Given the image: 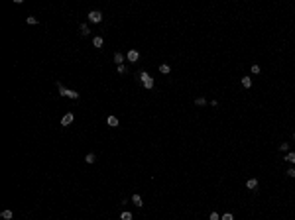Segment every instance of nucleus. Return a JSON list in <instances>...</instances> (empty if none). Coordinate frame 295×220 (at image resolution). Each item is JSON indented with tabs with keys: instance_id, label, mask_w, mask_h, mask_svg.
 Listing matches in <instances>:
<instances>
[{
	"instance_id": "nucleus-1",
	"label": "nucleus",
	"mask_w": 295,
	"mask_h": 220,
	"mask_svg": "<svg viewBox=\"0 0 295 220\" xmlns=\"http://www.w3.org/2000/svg\"><path fill=\"white\" fill-rule=\"evenodd\" d=\"M57 88H59V94H63V96H67V98H73V100L79 98V92H77V90H69V88H65L61 83H57Z\"/></svg>"
},
{
	"instance_id": "nucleus-2",
	"label": "nucleus",
	"mask_w": 295,
	"mask_h": 220,
	"mask_svg": "<svg viewBox=\"0 0 295 220\" xmlns=\"http://www.w3.org/2000/svg\"><path fill=\"white\" fill-rule=\"evenodd\" d=\"M140 81H142V85L146 88H153V79L150 77L146 71H142V73H140Z\"/></svg>"
},
{
	"instance_id": "nucleus-3",
	"label": "nucleus",
	"mask_w": 295,
	"mask_h": 220,
	"mask_svg": "<svg viewBox=\"0 0 295 220\" xmlns=\"http://www.w3.org/2000/svg\"><path fill=\"white\" fill-rule=\"evenodd\" d=\"M89 20H91V24H100L102 22V14L98 10H91L89 12Z\"/></svg>"
},
{
	"instance_id": "nucleus-4",
	"label": "nucleus",
	"mask_w": 295,
	"mask_h": 220,
	"mask_svg": "<svg viewBox=\"0 0 295 220\" xmlns=\"http://www.w3.org/2000/svg\"><path fill=\"white\" fill-rule=\"evenodd\" d=\"M73 120H75V116H73V112H67L65 116L61 118V126H71V124H73Z\"/></svg>"
},
{
	"instance_id": "nucleus-5",
	"label": "nucleus",
	"mask_w": 295,
	"mask_h": 220,
	"mask_svg": "<svg viewBox=\"0 0 295 220\" xmlns=\"http://www.w3.org/2000/svg\"><path fill=\"white\" fill-rule=\"evenodd\" d=\"M126 57H128V61H130V63H136V61L140 59V53H138L136 49H130V51L126 53Z\"/></svg>"
},
{
	"instance_id": "nucleus-6",
	"label": "nucleus",
	"mask_w": 295,
	"mask_h": 220,
	"mask_svg": "<svg viewBox=\"0 0 295 220\" xmlns=\"http://www.w3.org/2000/svg\"><path fill=\"white\" fill-rule=\"evenodd\" d=\"M132 202H134L138 208H142V206H144V200H142V197H140V195H132Z\"/></svg>"
},
{
	"instance_id": "nucleus-7",
	"label": "nucleus",
	"mask_w": 295,
	"mask_h": 220,
	"mask_svg": "<svg viewBox=\"0 0 295 220\" xmlns=\"http://www.w3.org/2000/svg\"><path fill=\"white\" fill-rule=\"evenodd\" d=\"M106 124H108L110 128H116V126H118V118H116V116H108V118H106Z\"/></svg>"
},
{
	"instance_id": "nucleus-8",
	"label": "nucleus",
	"mask_w": 295,
	"mask_h": 220,
	"mask_svg": "<svg viewBox=\"0 0 295 220\" xmlns=\"http://www.w3.org/2000/svg\"><path fill=\"white\" fill-rule=\"evenodd\" d=\"M256 187H258V179H248V181H246V189L254 191Z\"/></svg>"
},
{
	"instance_id": "nucleus-9",
	"label": "nucleus",
	"mask_w": 295,
	"mask_h": 220,
	"mask_svg": "<svg viewBox=\"0 0 295 220\" xmlns=\"http://www.w3.org/2000/svg\"><path fill=\"white\" fill-rule=\"evenodd\" d=\"M114 63H116V65H122V63H124V55H122L120 51L114 53Z\"/></svg>"
},
{
	"instance_id": "nucleus-10",
	"label": "nucleus",
	"mask_w": 295,
	"mask_h": 220,
	"mask_svg": "<svg viewBox=\"0 0 295 220\" xmlns=\"http://www.w3.org/2000/svg\"><path fill=\"white\" fill-rule=\"evenodd\" d=\"M102 43H104V41H102V37H100V35H97V37L93 39V45H95L97 49H100V47H102Z\"/></svg>"
},
{
	"instance_id": "nucleus-11",
	"label": "nucleus",
	"mask_w": 295,
	"mask_h": 220,
	"mask_svg": "<svg viewBox=\"0 0 295 220\" xmlns=\"http://www.w3.org/2000/svg\"><path fill=\"white\" fill-rule=\"evenodd\" d=\"M79 32H81V35H89V33H91V30H89V26H87V24H81Z\"/></svg>"
},
{
	"instance_id": "nucleus-12",
	"label": "nucleus",
	"mask_w": 295,
	"mask_h": 220,
	"mask_svg": "<svg viewBox=\"0 0 295 220\" xmlns=\"http://www.w3.org/2000/svg\"><path fill=\"white\" fill-rule=\"evenodd\" d=\"M169 71H171V67L167 65V63H161V65H159V73H164V75H167Z\"/></svg>"
},
{
	"instance_id": "nucleus-13",
	"label": "nucleus",
	"mask_w": 295,
	"mask_h": 220,
	"mask_svg": "<svg viewBox=\"0 0 295 220\" xmlns=\"http://www.w3.org/2000/svg\"><path fill=\"white\" fill-rule=\"evenodd\" d=\"M242 87H244V88H250L252 87V79L250 77H242Z\"/></svg>"
},
{
	"instance_id": "nucleus-14",
	"label": "nucleus",
	"mask_w": 295,
	"mask_h": 220,
	"mask_svg": "<svg viewBox=\"0 0 295 220\" xmlns=\"http://www.w3.org/2000/svg\"><path fill=\"white\" fill-rule=\"evenodd\" d=\"M85 161H87V163H95V161H97V155H95V153H87V155H85Z\"/></svg>"
},
{
	"instance_id": "nucleus-15",
	"label": "nucleus",
	"mask_w": 295,
	"mask_h": 220,
	"mask_svg": "<svg viewBox=\"0 0 295 220\" xmlns=\"http://www.w3.org/2000/svg\"><path fill=\"white\" fill-rule=\"evenodd\" d=\"M0 216H2L4 220H12V216H14V214H12V210H2V214H0Z\"/></svg>"
},
{
	"instance_id": "nucleus-16",
	"label": "nucleus",
	"mask_w": 295,
	"mask_h": 220,
	"mask_svg": "<svg viewBox=\"0 0 295 220\" xmlns=\"http://www.w3.org/2000/svg\"><path fill=\"white\" fill-rule=\"evenodd\" d=\"M285 161H289V163H295V151H289V153L285 155Z\"/></svg>"
},
{
	"instance_id": "nucleus-17",
	"label": "nucleus",
	"mask_w": 295,
	"mask_h": 220,
	"mask_svg": "<svg viewBox=\"0 0 295 220\" xmlns=\"http://www.w3.org/2000/svg\"><path fill=\"white\" fill-rule=\"evenodd\" d=\"M120 220H132V212H128V210H124L120 214Z\"/></svg>"
},
{
	"instance_id": "nucleus-18",
	"label": "nucleus",
	"mask_w": 295,
	"mask_h": 220,
	"mask_svg": "<svg viewBox=\"0 0 295 220\" xmlns=\"http://www.w3.org/2000/svg\"><path fill=\"white\" fill-rule=\"evenodd\" d=\"M26 22L30 24V26H35V24H37V18H35V16H28V18H26Z\"/></svg>"
},
{
	"instance_id": "nucleus-19",
	"label": "nucleus",
	"mask_w": 295,
	"mask_h": 220,
	"mask_svg": "<svg viewBox=\"0 0 295 220\" xmlns=\"http://www.w3.org/2000/svg\"><path fill=\"white\" fill-rule=\"evenodd\" d=\"M195 104H197V106H205V104H207V100L201 96V98H197V100H195Z\"/></svg>"
},
{
	"instance_id": "nucleus-20",
	"label": "nucleus",
	"mask_w": 295,
	"mask_h": 220,
	"mask_svg": "<svg viewBox=\"0 0 295 220\" xmlns=\"http://www.w3.org/2000/svg\"><path fill=\"white\" fill-rule=\"evenodd\" d=\"M208 220H220V214H219V212H211Z\"/></svg>"
},
{
	"instance_id": "nucleus-21",
	"label": "nucleus",
	"mask_w": 295,
	"mask_h": 220,
	"mask_svg": "<svg viewBox=\"0 0 295 220\" xmlns=\"http://www.w3.org/2000/svg\"><path fill=\"white\" fill-rule=\"evenodd\" d=\"M220 220H234V216H232L230 212H226V214H222V216H220Z\"/></svg>"
},
{
	"instance_id": "nucleus-22",
	"label": "nucleus",
	"mask_w": 295,
	"mask_h": 220,
	"mask_svg": "<svg viewBox=\"0 0 295 220\" xmlns=\"http://www.w3.org/2000/svg\"><path fill=\"white\" fill-rule=\"evenodd\" d=\"M279 149H281V151H287V149H289V143H287V142L279 143Z\"/></svg>"
},
{
	"instance_id": "nucleus-23",
	"label": "nucleus",
	"mask_w": 295,
	"mask_h": 220,
	"mask_svg": "<svg viewBox=\"0 0 295 220\" xmlns=\"http://www.w3.org/2000/svg\"><path fill=\"white\" fill-rule=\"evenodd\" d=\"M252 73H254V75H258V73H260V65H256V63H254V65H252Z\"/></svg>"
},
{
	"instance_id": "nucleus-24",
	"label": "nucleus",
	"mask_w": 295,
	"mask_h": 220,
	"mask_svg": "<svg viewBox=\"0 0 295 220\" xmlns=\"http://www.w3.org/2000/svg\"><path fill=\"white\" fill-rule=\"evenodd\" d=\"M116 71H118L120 75H124V73H126V67H124V65H118V67H116Z\"/></svg>"
},
{
	"instance_id": "nucleus-25",
	"label": "nucleus",
	"mask_w": 295,
	"mask_h": 220,
	"mask_svg": "<svg viewBox=\"0 0 295 220\" xmlns=\"http://www.w3.org/2000/svg\"><path fill=\"white\" fill-rule=\"evenodd\" d=\"M287 175H289V177H295V167H291V169H287Z\"/></svg>"
},
{
	"instance_id": "nucleus-26",
	"label": "nucleus",
	"mask_w": 295,
	"mask_h": 220,
	"mask_svg": "<svg viewBox=\"0 0 295 220\" xmlns=\"http://www.w3.org/2000/svg\"><path fill=\"white\" fill-rule=\"evenodd\" d=\"M293 138H295V134H293Z\"/></svg>"
}]
</instances>
